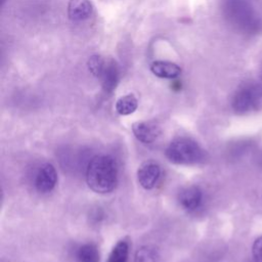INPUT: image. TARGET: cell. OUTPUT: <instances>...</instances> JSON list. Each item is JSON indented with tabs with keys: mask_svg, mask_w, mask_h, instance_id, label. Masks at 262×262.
I'll list each match as a JSON object with an SVG mask.
<instances>
[{
	"mask_svg": "<svg viewBox=\"0 0 262 262\" xmlns=\"http://www.w3.org/2000/svg\"><path fill=\"white\" fill-rule=\"evenodd\" d=\"M86 182L94 192L113 191L118 183V167L111 156L99 155L90 160L86 169Z\"/></svg>",
	"mask_w": 262,
	"mask_h": 262,
	"instance_id": "6da1fadb",
	"label": "cell"
},
{
	"mask_svg": "<svg viewBox=\"0 0 262 262\" xmlns=\"http://www.w3.org/2000/svg\"><path fill=\"white\" fill-rule=\"evenodd\" d=\"M92 13L90 0H70L68 4V15L73 21H81L88 18Z\"/></svg>",
	"mask_w": 262,
	"mask_h": 262,
	"instance_id": "ba28073f",
	"label": "cell"
},
{
	"mask_svg": "<svg viewBox=\"0 0 262 262\" xmlns=\"http://www.w3.org/2000/svg\"><path fill=\"white\" fill-rule=\"evenodd\" d=\"M88 70L90 73L95 77H100L103 69H104V61L99 55H92L87 61Z\"/></svg>",
	"mask_w": 262,
	"mask_h": 262,
	"instance_id": "9a60e30c",
	"label": "cell"
},
{
	"mask_svg": "<svg viewBox=\"0 0 262 262\" xmlns=\"http://www.w3.org/2000/svg\"><path fill=\"white\" fill-rule=\"evenodd\" d=\"M79 262H99V252L95 245L85 244L77 252Z\"/></svg>",
	"mask_w": 262,
	"mask_h": 262,
	"instance_id": "8fae6325",
	"label": "cell"
},
{
	"mask_svg": "<svg viewBox=\"0 0 262 262\" xmlns=\"http://www.w3.org/2000/svg\"><path fill=\"white\" fill-rule=\"evenodd\" d=\"M57 173L53 165L46 163L40 167L35 177V187L41 193L50 192L56 185Z\"/></svg>",
	"mask_w": 262,
	"mask_h": 262,
	"instance_id": "277c9868",
	"label": "cell"
},
{
	"mask_svg": "<svg viewBox=\"0 0 262 262\" xmlns=\"http://www.w3.org/2000/svg\"><path fill=\"white\" fill-rule=\"evenodd\" d=\"M138 106L137 98L133 94H127L120 97L116 102V111L122 116H127L136 111Z\"/></svg>",
	"mask_w": 262,
	"mask_h": 262,
	"instance_id": "30bf717a",
	"label": "cell"
},
{
	"mask_svg": "<svg viewBox=\"0 0 262 262\" xmlns=\"http://www.w3.org/2000/svg\"><path fill=\"white\" fill-rule=\"evenodd\" d=\"M203 200V192L199 186L191 185L183 188L179 193V203L187 211L196 210Z\"/></svg>",
	"mask_w": 262,
	"mask_h": 262,
	"instance_id": "8992f818",
	"label": "cell"
},
{
	"mask_svg": "<svg viewBox=\"0 0 262 262\" xmlns=\"http://www.w3.org/2000/svg\"><path fill=\"white\" fill-rule=\"evenodd\" d=\"M100 77L102 78V83H103V87L105 90L111 91L114 87H116L117 74H116V70L113 64H112V67H105V64H104V69H103V72Z\"/></svg>",
	"mask_w": 262,
	"mask_h": 262,
	"instance_id": "5bb4252c",
	"label": "cell"
},
{
	"mask_svg": "<svg viewBox=\"0 0 262 262\" xmlns=\"http://www.w3.org/2000/svg\"><path fill=\"white\" fill-rule=\"evenodd\" d=\"M257 89L260 93V95L262 96V68H261V72H260V77H259V81L257 84Z\"/></svg>",
	"mask_w": 262,
	"mask_h": 262,
	"instance_id": "e0dca14e",
	"label": "cell"
},
{
	"mask_svg": "<svg viewBox=\"0 0 262 262\" xmlns=\"http://www.w3.org/2000/svg\"><path fill=\"white\" fill-rule=\"evenodd\" d=\"M134 262H160V256L155 248L142 246L136 251Z\"/></svg>",
	"mask_w": 262,
	"mask_h": 262,
	"instance_id": "4fadbf2b",
	"label": "cell"
},
{
	"mask_svg": "<svg viewBox=\"0 0 262 262\" xmlns=\"http://www.w3.org/2000/svg\"><path fill=\"white\" fill-rule=\"evenodd\" d=\"M252 254L255 262H262V235L257 237L253 243Z\"/></svg>",
	"mask_w": 262,
	"mask_h": 262,
	"instance_id": "2e32d148",
	"label": "cell"
},
{
	"mask_svg": "<svg viewBox=\"0 0 262 262\" xmlns=\"http://www.w3.org/2000/svg\"><path fill=\"white\" fill-rule=\"evenodd\" d=\"M259 96L261 95L257 89V86H245L234 94L232 99V107L236 113H247L255 106Z\"/></svg>",
	"mask_w": 262,
	"mask_h": 262,
	"instance_id": "3957f363",
	"label": "cell"
},
{
	"mask_svg": "<svg viewBox=\"0 0 262 262\" xmlns=\"http://www.w3.org/2000/svg\"><path fill=\"white\" fill-rule=\"evenodd\" d=\"M161 175L160 166L154 162L143 163L137 171V179L144 189H151L156 186Z\"/></svg>",
	"mask_w": 262,
	"mask_h": 262,
	"instance_id": "5b68a950",
	"label": "cell"
},
{
	"mask_svg": "<svg viewBox=\"0 0 262 262\" xmlns=\"http://www.w3.org/2000/svg\"><path fill=\"white\" fill-rule=\"evenodd\" d=\"M129 254V246L126 241H120L113 248L107 262H127Z\"/></svg>",
	"mask_w": 262,
	"mask_h": 262,
	"instance_id": "7c38bea8",
	"label": "cell"
},
{
	"mask_svg": "<svg viewBox=\"0 0 262 262\" xmlns=\"http://www.w3.org/2000/svg\"><path fill=\"white\" fill-rule=\"evenodd\" d=\"M134 136L143 143L154 142L160 134L158 126L150 122H136L132 125Z\"/></svg>",
	"mask_w": 262,
	"mask_h": 262,
	"instance_id": "52a82bcc",
	"label": "cell"
},
{
	"mask_svg": "<svg viewBox=\"0 0 262 262\" xmlns=\"http://www.w3.org/2000/svg\"><path fill=\"white\" fill-rule=\"evenodd\" d=\"M167 159L177 165H193L204 159L203 148L194 140L186 137L176 138L167 146Z\"/></svg>",
	"mask_w": 262,
	"mask_h": 262,
	"instance_id": "7a4b0ae2",
	"label": "cell"
},
{
	"mask_svg": "<svg viewBox=\"0 0 262 262\" xmlns=\"http://www.w3.org/2000/svg\"><path fill=\"white\" fill-rule=\"evenodd\" d=\"M4 1H5V0H2V4H3V3H4Z\"/></svg>",
	"mask_w": 262,
	"mask_h": 262,
	"instance_id": "ac0fdd59",
	"label": "cell"
},
{
	"mask_svg": "<svg viewBox=\"0 0 262 262\" xmlns=\"http://www.w3.org/2000/svg\"><path fill=\"white\" fill-rule=\"evenodd\" d=\"M150 71L155 76L166 79L176 78L181 73V69L176 63L164 60L154 61L150 66Z\"/></svg>",
	"mask_w": 262,
	"mask_h": 262,
	"instance_id": "9c48e42d",
	"label": "cell"
}]
</instances>
